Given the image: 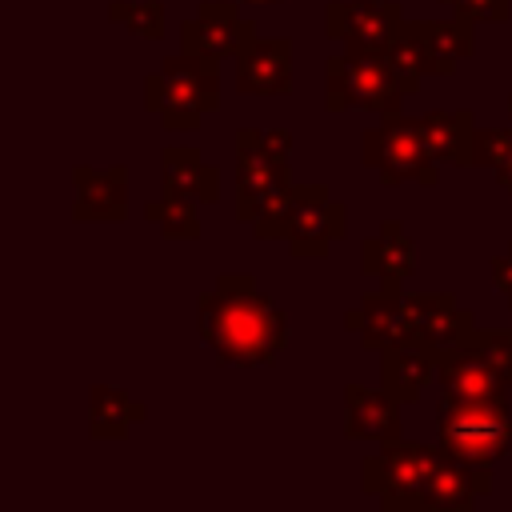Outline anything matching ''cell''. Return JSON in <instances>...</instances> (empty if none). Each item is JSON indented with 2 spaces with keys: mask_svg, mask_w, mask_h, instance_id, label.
I'll use <instances>...</instances> for the list:
<instances>
[{
  "mask_svg": "<svg viewBox=\"0 0 512 512\" xmlns=\"http://www.w3.org/2000/svg\"><path fill=\"white\" fill-rule=\"evenodd\" d=\"M196 328L200 340L216 352V360L240 368L272 364L288 340V316L244 272L220 276L196 300Z\"/></svg>",
  "mask_w": 512,
  "mask_h": 512,
  "instance_id": "6da1fadb",
  "label": "cell"
},
{
  "mask_svg": "<svg viewBox=\"0 0 512 512\" xmlns=\"http://www.w3.org/2000/svg\"><path fill=\"white\" fill-rule=\"evenodd\" d=\"M296 204L292 132L240 128L236 132V216L252 224L256 240H284Z\"/></svg>",
  "mask_w": 512,
  "mask_h": 512,
  "instance_id": "7a4b0ae2",
  "label": "cell"
},
{
  "mask_svg": "<svg viewBox=\"0 0 512 512\" xmlns=\"http://www.w3.org/2000/svg\"><path fill=\"white\" fill-rule=\"evenodd\" d=\"M412 84L396 72L384 48H344L324 64V108L348 112L364 108L376 116H396Z\"/></svg>",
  "mask_w": 512,
  "mask_h": 512,
  "instance_id": "3957f363",
  "label": "cell"
},
{
  "mask_svg": "<svg viewBox=\"0 0 512 512\" xmlns=\"http://www.w3.org/2000/svg\"><path fill=\"white\" fill-rule=\"evenodd\" d=\"M220 104V76L216 64L192 52L168 56L156 72L144 76V108L164 120L172 132L200 128V120Z\"/></svg>",
  "mask_w": 512,
  "mask_h": 512,
  "instance_id": "277c9868",
  "label": "cell"
},
{
  "mask_svg": "<svg viewBox=\"0 0 512 512\" xmlns=\"http://www.w3.org/2000/svg\"><path fill=\"white\" fill-rule=\"evenodd\" d=\"M436 444L468 464H496L512 452L508 400H448L436 404Z\"/></svg>",
  "mask_w": 512,
  "mask_h": 512,
  "instance_id": "5b68a950",
  "label": "cell"
},
{
  "mask_svg": "<svg viewBox=\"0 0 512 512\" xmlns=\"http://www.w3.org/2000/svg\"><path fill=\"white\" fill-rule=\"evenodd\" d=\"M444 448L412 444V440H388L360 464V488L380 500L384 512H420L432 472L440 468Z\"/></svg>",
  "mask_w": 512,
  "mask_h": 512,
  "instance_id": "8992f818",
  "label": "cell"
},
{
  "mask_svg": "<svg viewBox=\"0 0 512 512\" xmlns=\"http://www.w3.org/2000/svg\"><path fill=\"white\" fill-rule=\"evenodd\" d=\"M472 20L464 16H448V20H416V24H400L396 40L384 48L388 60L396 64V72L412 84V92L420 88L424 76H452L460 68V60L472 56L476 36H472Z\"/></svg>",
  "mask_w": 512,
  "mask_h": 512,
  "instance_id": "52a82bcc",
  "label": "cell"
},
{
  "mask_svg": "<svg viewBox=\"0 0 512 512\" xmlns=\"http://www.w3.org/2000/svg\"><path fill=\"white\" fill-rule=\"evenodd\" d=\"M360 160L380 176V184H424L432 188L440 180V164L428 152L420 116H384V124L368 128L360 136Z\"/></svg>",
  "mask_w": 512,
  "mask_h": 512,
  "instance_id": "ba28073f",
  "label": "cell"
},
{
  "mask_svg": "<svg viewBox=\"0 0 512 512\" xmlns=\"http://www.w3.org/2000/svg\"><path fill=\"white\" fill-rule=\"evenodd\" d=\"M348 236V208L328 196L324 184H296V204L288 212V248L296 260H324L336 240Z\"/></svg>",
  "mask_w": 512,
  "mask_h": 512,
  "instance_id": "9c48e42d",
  "label": "cell"
},
{
  "mask_svg": "<svg viewBox=\"0 0 512 512\" xmlns=\"http://www.w3.org/2000/svg\"><path fill=\"white\" fill-rule=\"evenodd\" d=\"M240 0H204L192 20L180 24V48L212 64L236 60V52L256 36L252 20L240 16Z\"/></svg>",
  "mask_w": 512,
  "mask_h": 512,
  "instance_id": "30bf717a",
  "label": "cell"
},
{
  "mask_svg": "<svg viewBox=\"0 0 512 512\" xmlns=\"http://www.w3.org/2000/svg\"><path fill=\"white\" fill-rule=\"evenodd\" d=\"M404 24L392 0H332L324 8V36L344 48H388Z\"/></svg>",
  "mask_w": 512,
  "mask_h": 512,
  "instance_id": "8fae6325",
  "label": "cell"
},
{
  "mask_svg": "<svg viewBox=\"0 0 512 512\" xmlns=\"http://www.w3.org/2000/svg\"><path fill=\"white\" fill-rule=\"evenodd\" d=\"M404 312L412 324V340L432 348L436 356L460 348L476 332V316L460 308L452 292H404Z\"/></svg>",
  "mask_w": 512,
  "mask_h": 512,
  "instance_id": "7c38bea8",
  "label": "cell"
},
{
  "mask_svg": "<svg viewBox=\"0 0 512 512\" xmlns=\"http://www.w3.org/2000/svg\"><path fill=\"white\" fill-rule=\"evenodd\" d=\"M236 88L244 96L292 92V40L288 36H252L236 52Z\"/></svg>",
  "mask_w": 512,
  "mask_h": 512,
  "instance_id": "4fadbf2b",
  "label": "cell"
},
{
  "mask_svg": "<svg viewBox=\"0 0 512 512\" xmlns=\"http://www.w3.org/2000/svg\"><path fill=\"white\" fill-rule=\"evenodd\" d=\"M344 328L356 332L376 352L396 348V344H408L412 340V324H408V312H404V288L368 292L356 308L344 312Z\"/></svg>",
  "mask_w": 512,
  "mask_h": 512,
  "instance_id": "5bb4252c",
  "label": "cell"
},
{
  "mask_svg": "<svg viewBox=\"0 0 512 512\" xmlns=\"http://www.w3.org/2000/svg\"><path fill=\"white\" fill-rule=\"evenodd\" d=\"M72 216L76 220H124L128 216V168L76 164L72 168Z\"/></svg>",
  "mask_w": 512,
  "mask_h": 512,
  "instance_id": "9a60e30c",
  "label": "cell"
},
{
  "mask_svg": "<svg viewBox=\"0 0 512 512\" xmlns=\"http://www.w3.org/2000/svg\"><path fill=\"white\" fill-rule=\"evenodd\" d=\"M436 384H440V396L448 400H508L512 392V384L488 360H480L468 344L440 352Z\"/></svg>",
  "mask_w": 512,
  "mask_h": 512,
  "instance_id": "2e32d148",
  "label": "cell"
},
{
  "mask_svg": "<svg viewBox=\"0 0 512 512\" xmlns=\"http://www.w3.org/2000/svg\"><path fill=\"white\" fill-rule=\"evenodd\" d=\"M344 436L364 440V444H388L400 440V400L388 396L384 388H344Z\"/></svg>",
  "mask_w": 512,
  "mask_h": 512,
  "instance_id": "e0dca14e",
  "label": "cell"
},
{
  "mask_svg": "<svg viewBox=\"0 0 512 512\" xmlns=\"http://www.w3.org/2000/svg\"><path fill=\"white\" fill-rule=\"evenodd\" d=\"M416 268V244L408 240L400 220H384V228L360 240V272L380 280V288H404Z\"/></svg>",
  "mask_w": 512,
  "mask_h": 512,
  "instance_id": "ac0fdd59",
  "label": "cell"
},
{
  "mask_svg": "<svg viewBox=\"0 0 512 512\" xmlns=\"http://www.w3.org/2000/svg\"><path fill=\"white\" fill-rule=\"evenodd\" d=\"M436 364H440V356L416 340L384 348L380 352V388L388 396H396L400 404H416L420 392L436 380Z\"/></svg>",
  "mask_w": 512,
  "mask_h": 512,
  "instance_id": "d6986e66",
  "label": "cell"
},
{
  "mask_svg": "<svg viewBox=\"0 0 512 512\" xmlns=\"http://www.w3.org/2000/svg\"><path fill=\"white\" fill-rule=\"evenodd\" d=\"M492 492V476H488V464H468V460H456L444 452L440 468L432 472L428 480V492H424V508H436V512H460V508H472L480 496Z\"/></svg>",
  "mask_w": 512,
  "mask_h": 512,
  "instance_id": "ffe728a7",
  "label": "cell"
},
{
  "mask_svg": "<svg viewBox=\"0 0 512 512\" xmlns=\"http://www.w3.org/2000/svg\"><path fill=\"white\" fill-rule=\"evenodd\" d=\"M160 176H164V192H172V196H184L196 204H216V196H220V172L196 148L168 144L160 152Z\"/></svg>",
  "mask_w": 512,
  "mask_h": 512,
  "instance_id": "44dd1931",
  "label": "cell"
},
{
  "mask_svg": "<svg viewBox=\"0 0 512 512\" xmlns=\"http://www.w3.org/2000/svg\"><path fill=\"white\" fill-rule=\"evenodd\" d=\"M428 152L436 164L452 168H472V136H476V116L468 108H432L420 116Z\"/></svg>",
  "mask_w": 512,
  "mask_h": 512,
  "instance_id": "7402d4cb",
  "label": "cell"
},
{
  "mask_svg": "<svg viewBox=\"0 0 512 512\" xmlns=\"http://www.w3.org/2000/svg\"><path fill=\"white\" fill-rule=\"evenodd\" d=\"M144 416H148V408L112 384H96L88 396V432L96 440H120Z\"/></svg>",
  "mask_w": 512,
  "mask_h": 512,
  "instance_id": "603a6c76",
  "label": "cell"
},
{
  "mask_svg": "<svg viewBox=\"0 0 512 512\" xmlns=\"http://www.w3.org/2000/svg\"><path fill=\"white\" fill-rule=\"evenodd\" d=\"M144 216L168 236V240H200V216H196V200L160 192V200L144 204Z\"/></svg>",
  "mask_w": 512,
  "mask_h": 512,
  "instance_id": "cb8c5ba5",
  "label": "cell"
},
{
  "mask_svg": "<svg viewBox=\"0 0 512 512\" xmlns=\"http://www.w3.org/2000/svg\"><path fill=\"white\" fill-rule=\"evenodd\" d=\"M108 20L112 24H124L128 32H136L144 40H160L164 36V4H156V0H144V4L112 0L108 4Z\"/></svg>",
  "mask_w": 512,
  "mask_h": 512,
  "instance_id": "d4e9b609",
  "label": "cell"
},
{
  "mask_svg": "<svg viewBox=\"0 0 512 512\" xmlns=\"http://www.w3.org/2000/svg\"><path fill=\"white\" fill-rule=\"evenodd\" d=\"M464 344L512 384V328H476Z\"/></svg>",
  "mask_w": 512,
  "mask_h": 512,
  "instance_id": "484cf974",
  "label": "cell"
},
{
  "mask_svg": "<svg viewBox=\"0 0 512 512\" xmlns=\"http://www.w3.org/2000/svg\"><path fill=\"white\" fill-rule=\"evenodd\" d=\"M512 148V128H476L472 136V168H496Z\"/></svg>",
  "mask_w": 512,
  "mask_h": 512,
  "instance_id": "4316f807",
  "label": "cell"
},
{
  "mask_svg": "<svg viewBox=\"0 0 512 512\" xmlns=\"http://www.w3.org/2000/svg\"><path fill=\"white\" fill-rule=\"evenodd\" d=\"M440 4L472 24H500L508 20V8H512V0H440Z\"/></svg>",
  "mask_w": 512,
  "mask_h": 512,
  "instance_id": "83f0119b",
  "label": "cell"
},
{
  "mask_svg": "<svg viewBox=\"0 0 512 512\" xmlns=\"http://www.w3.org/2000/svg\"><path fill=\"white\" fill-rule=\"evenodd\" d=\"M492 284L504 292V300L512 296V240H508V252L492 260Z\"/></svg>",
  "mask_w": 512,
  "mask_h": 512,
  "instance_id": "f1b7e54d",
  "label": "cell"
},
{
  "mask_svg": "<svg viewBox=\"0 0 512 512\" xmlns=\"http://www.w3.org/2000/svg\"><path fill=\"white\" fill-rule=\"evenodd\" d=\"M492 172H496V184H500V188H504V192L512 196V148L504 152V160H500V164H496Z\"/></svg>",
  "mask_w": 512,
  "mask_h": 512,
  "instance_id": "f546056e",
  "label": "cell"
},
{
  "mask_svg": "<svg viewBox=\"0 0 512 512\" xmlns=\"http://www.w3.org/2000/svg\"><path fill=\"white\" fill-rule=\"evenodd\" d=\"M240 4H280V0H240Z\"/></svg>",
  "mask_w": 512,
  "mask_h": 512,
  "instance_id": "4dcf8cb0",
  "label": "cell"
},
{
  "mask_svg": "<svg viewBox=\"0 0 512 512\" xmlns=\"http://www.w3.org/2000/svg\"><path fill=\"white\" fill-rule=\"evenodd\" d=\"M508 116H512V96H508Z\"/></svg>",
  "mask_w": 512,
  "mask_h": 512,
  "instance_id": "1f68e13d",
  "label": "cell"
},
{
  "mask_svg": "<svg viewBox=\"0 0 512 512\" xmlns=\"http://www.w3.org/2000/svg\"><path fill=\"white\" fill-rule=\"evenodd\" d=\"M508 308H512V296H508Z\"/></svg>",
  "mask_w": 512,
  "mask_h": 512,
  "instance_id": "d6a6232c",
  "label": "cell"
}]
</instances>
